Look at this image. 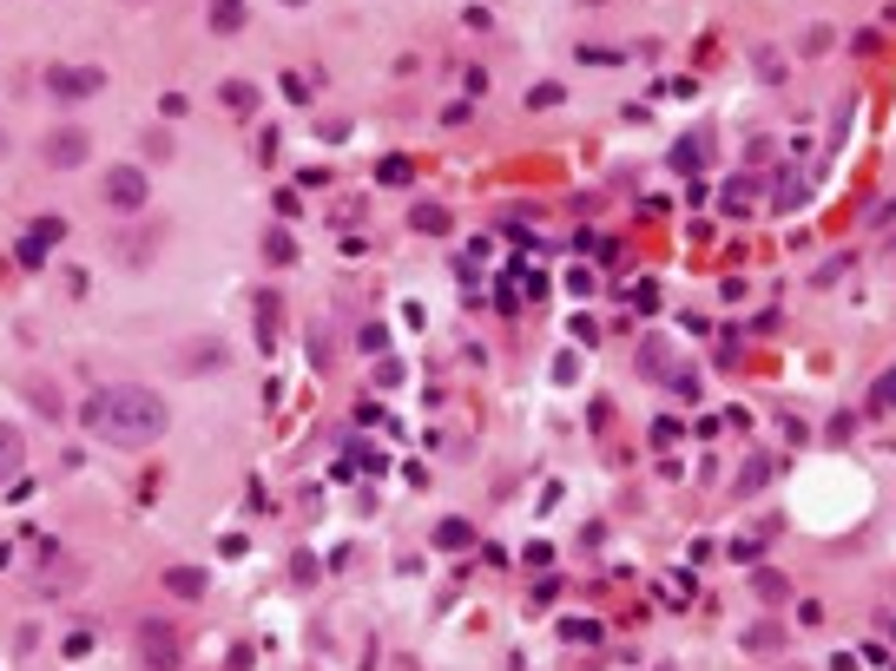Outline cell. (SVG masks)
I'll list each match as a JSON object with an SVG mask.
<instances>
[{
  "label": "cell",
  "instance_id": "1",
  "mask_svg": "<svg viewBox=\"0 0 896 671\" xmlns=\"http://www.w3.org/2000/svg\"><path fill=\"white\" fill-rule=\"evenodd\" d=\"M79 422H86L99 441H112V448H152V441H165L172 409H165V395H158V389L106 382V389H92V395L79 402Z\"/></svg>",
  "mask_w": 896,
  "mask_h": 671
},
{
  "label": "cell",
  "instance_id": "2",
  "mask_svg": "<svg viewBox=\"0 0 896 671\" xmlns=\"http://www.w3.org/2000/svg\"><path fill=\"white\" fill-rule=\"evenodd\" d=\"M132 646H139V666L145 671H178V633L165 619H139L132 626Z\"/></svg>",
  "mask_w": 896,
  "mask_h": 671
},
{
  "label": "cell",
  "instance_id": "3",
  "mask_svg": "<svg viewBox=\"0 0 896 671\" xmlns=\"http://www.w3.org/2000/svg\"><path fill=\"white\" fill-rule=\"evenodd\" d=\"M40 158H46L53 171H73V165H86V158H92V138H86L79 125H53V132H46V145H40Z\"/></svg>",
  "mask_w": 896,
  "mask_h": 671
},
{
  "label": "cell",
  "instance_id": "4",
  "mask_svg": "<svg viewBox=\"0 0 896 671\" xmlns=\"http://www.w3.org/2000/svg\"><path fill=\"white\" fill-rule=\"evenodd\" d=\"M99 86H106V79H99L92 66H53V72H46V92H53V99H86V92H99Z\"/></svg>",
  "mask_w": 896,
  "mask_h": 671
},
{
  "label": "cell",
  "instance_id": "5",
  "mask_svg": "<svg viewBox=\"0 0 896 671\" xmlns=\"http://www.w3.org/2000/svg\"><path fill=\"white\" fill-rule=\"evenodd\" d=\"M106 204H119V211H139V204H145V171H132V165H112V171H106Z\"/></svg>",
  "mask_w": 896,
  "mask_h": 671
},
{
  "label": "cell",
  "instance_id": "6",
  "mask_svg": "<svg viewBox=\"0 0 896 671\" xmlns=\"http://www.w3.org/2000/svg\"><path fill=\"white\" fill-rule=\"evenodd\" d=\"M59 237H66V224H59V217H40V224H33V237H20V257H26V264H40Z\"/></svg>",
  "mask_w": 896,
  "mask_h": 671
},
{
  "label": "cell",
  "instance_id": "7",
  "mask_svg": "<svg viewBox=\"0 0 896 671\" xmlns=\"http://www.w3.org/2000/svg\"><path fill=\"white\" fill-rule=\"evenodd\" d=\"M20 468H26V435L13 422H0V481H13Z\"/></svg>",
  "mask_w": 896,
  "mask_h": 671
},
{
  "label": "cell",
  "instance_id": "8",
  "mask_svg": "<svg viewBox=\"0 0 896 671\" xmlns=\"http://www.w3.org/2000/svg\"><path fill=\"white\" fill-rule=\"evenodd\" d=\"M165 586H172L178 600H198V593H204V573H198V567H172V573H165Z\"/></svg>",
  "mask_w": 896,
  "mask_h": 671
},
{
  "label": "cell",
  "instance_id": "9",
  "mask_svg": "<svg viewBox=\"0 0 896 671\" xmlns=\"http://www.w3.org/2000/svg\"><path fill=\"white\" fill-rule=\"evenodd\" d=\"M244 26V0H211V33H237Z\"/></svg>",
  "mask_w": 896,
  "mask_h": 671
},
{
  "label": "cell",
  "instance_id": "10",
  "mask_svg": "<svg viewBox=\"0 0 896 671\" xmlns=\"http://www.w3.org/2000/svg\"><path fill=\"white\" fill-rule=\"evenodd\" d=\"M409 224H416V231H429V237H442V231H449V211H442V204H416V211H409Z\"/></svg>",
  "mask_w": 896,
  "mask_h": 671
},
{
  "label": "cell",
  "instance_id": "11",
  "mask_svg": "<svg viewBox=\"0 0 896 671\" xmlns=\"http://www.w3.org/2000/svg\"><path fill=\"white\" fill-rule=\"evenodd\" d=\"M468 540H475V527H468V521H442V527H435V547H449V553H455V547H468Z\"/></svg>",
  "mask_w": 896,
  "mask_h": 671
},
{
  "label": "cell",
  "instance_id": "12",
  "mask_svg": "<svg viewBox=\"0 0 896 671\" xmlns=\"http://www.w3.org/2000/svg\"><path fill=\"white\" fill-rule=\"evenodd\" d=\"M224 105H237V112H251V105H257V92H251V86H237V79H231V86H224Z\"/></svg>",
  "mask_w": 896,
  "mask_h": 671
},
{
  "label": "cell",
  "instance_id": "13",
  "mask_svg": "<svg viewBox=\"0 0 896 671\" xmlns=\"http://www.w3.org/2000/svg\"><path fill=\"white\" fill-rule=\"evenodd\" d=\"M871 402H877V409H896V369L877 376V395H871Z\"/></svg>",
  "mask_w": 896,
  "mask_h": 671
},
{
  "label": "cell",
  "instance_id": "14",
  "mask_svg": "<svg viewBox=\"0 0 896 671\" xmlns=\"http://www.w3.org/2000/svg\"><path fill=\"white\" fill-rule=\"evenodd\" d=\"M673 165H679V171H693V165H699V138H686V145L673 152Z\"/></svg>",
  "mask_w": 896,
  "mask_h": 671
},
{
  "label": "cell",
  "instance_id": "15",
  "mask_svg": "<svg viewBox=\"0 0 896 671\" xmlns=\"http://www.w3.org/2000/svg\"><path fill=\"white\" fill-rule=\"evenodd\" d=\"M284 7H303V0H284Z\"/></svg>",
  "mask_w": 896,
  "mask_h": 671
},
{
  "label": "cell",
  "instance_id": "16",
  "mask_svg": "<svg viewBox=\"0 0 896 671\" xmlns=\"http://www.w3.org/2000/svg\"><path fill=\"white\" fill-rule=\"evenodd\" d=\"M139 7H145V0H139Z\"/></svg>",
  "mask_w": 896,
  "mask_h": 671
}]
</instances>
